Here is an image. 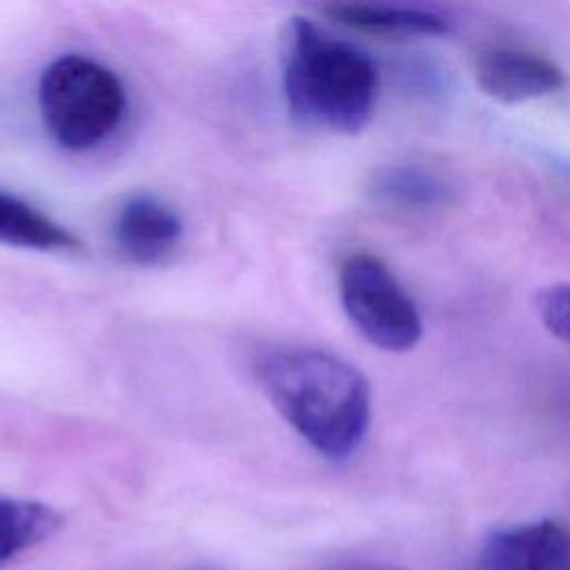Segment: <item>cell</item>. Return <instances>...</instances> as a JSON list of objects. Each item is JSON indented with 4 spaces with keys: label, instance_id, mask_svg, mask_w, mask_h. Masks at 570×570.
Returning a JSON list of instances; mask_svg holds the SVG:
<instances>
[{
    "label": "cell",
    "instance_id": "cell-1",
    "mask_svg": "<svg viewBox=\"0 0 570 570\" xmlns=\"http://www.w3.org/2000/svg\"><path fill=\"white\" fill-rule=\"evenodd\" d=\"M254 374L281 416L325 459L347 461L372 414L365 376L336 354L276 345L256 354Z\"/></svg>",
    "mask_w": 570,
    "mask_h": 570
},
{
    "label": "cell",
    "instance_id": "cell-2",
    "mask_svg": "<svg viewBox=\"0 0 570 570\" xmlns=\"http://www.w3.org/2000/svg\"><path fill=\"white\" fill-rule=\"evenodd\" d=\"M283 85L298 122L358 134L376 107L379 69L361 47L296 16L285 31Z\"/></svg>",
    "mask_w": 570,
    "mask_h": 570
},
{
    "label": "cell",
    "instance_id": "cell-3",
    "mask_svg": "<svg viewBox=\"0 0 570 570\" xmlns=\"http://www.w3.org/2000/svg\"><path fill=\"white\" fill-rule=\"evenodd\" d=\"M38 105L51 138L80 151L102 142L120 125L127 96L109 67L89 56L67 53L42 71Z\"/></svg>",
    "mask_w": 570,
    "mask_h": 570
},
{
    "label": "cell",
    "instance_id": "cell-4",
    "mask_svg": "<svg viewBox=\"0 0 570 570\" xmlns=\"http://www.w3.org/2000/svg\"><path fill=\"white\" fill-rule=\"evenodd\" d=\"M338 292L347 318L372 345L407 352L421 341L423 321L416 303L374 254L356 252L343 261Z\"/></svg>",
    "mask_w": 570,
    "mask_h": 570
},
{
    "label": "cell",
    "instance_id": "cell-5",
    "mask_svg": "<svg viewBox=\"0 0 570 570\" xmlns=\"http://www.w3.org/2000/svg\"><path fill=\"white\" fill-rule=\"evenodd\" d=\"M474 78L481 91L501 102L534 100L566 85V73L557 62L519 47L485 49L476 58Z\"/></svg>",
    "mask_w": 570,
    "mask_h": 570
},
{
    "label": "cell",
    "instance_id": "cell-6",
    "mask_svg": "<svg viewBox=\"0 0 570 570\" xmlns=\"http://www.w3.org/2000/svg\"><path fill=\"white\" fill-rule=\"evenodd\" d=\"M479 570H570V530L554 519L494 530Z\"/></svg>",
    "mask_w": 570,
    "mask_h": 570
},
{
    "label": "cell",
    "instance_id": "cell-7",
    "mask_svg": "<svg viewBox=\"0 0 570 570\" xmlns=\"http://www.w3.org/2000/svg\"><path fill=\"white\" fill-rule=\"evenodd\" d=\"M183 236L178 212L154 194L129 196L114 220V240L120 254L138 265L163 263Z\"/></svg>",
    "mask_w": 570,
    "mask_h": 570
},
{
    "label": "cell",
    "instance_id": "cell-8",
    "mask_svg": "<svg viewBox=\"0 0 570 570\" xmlns=\"http://www.w3.org/2000/svg\"><path fill=\"white\" fill-rule=\"evenodd\" d=\"M372 198L401 209H432L454 196L452 183L436 169L399 163L385 165L370 178Z\"/></svg>",
    "mask_w": 570,
    "mask_h": 570
},
{
    "label": "cell",
    "instance_id": "cell-9",
    "mask_svg": "<svg viewBox=\"0 0 570 570\" xmlns=\"http://www.w3.org/2000/svg\"><path fill=\"white\" fill-rule=\"evenodd\" d=\"M334 22L354 31L407 38V36H441L450 31L441 13L414 7H372V4H330L323 9Z\"/></svg>",
    "mask_w": 570,
    "mask_h": 570
},
{
    "label": "cell",
    "instance_id": "cell-10",
    "mask_svg": "<svg viewBox=\"0 0 570 570\" xmlns=\"http://www.w3.org/2000/svg\"><path fill=\"white\" fill-rule=\"evenodd\" d=\"M0 243L40 252H80L82 243L45 212L0 191Z\"/></svg>",
    "mask_w": 570,
    "mask_h": 570
},
{
    "label": "cell",
    "instance_id": "cell-11",
    "mask_svg": "<svg viewBox=\"0 0 570 570\" xmlns=\"http://www.w3.org/2000/svg\"><path fill=\"white\" fill-rule=\"evenodd\" d=\"M62 528V514L31 499L0 497V568L45 543Z\"/></svg>",
    "mask_w": 570,
    "mask_h": 570
},
{
    "label": "cell",
    "instance_id": "cell-12",
    "mask_svg": "<svg viewBox=\"0 0 570 570\" xmlns=\"http://www.w3.org/2000/svg\"><path fill=\"white\" fill-rule=\"evenodd\" d=\"M534 307L543 327L570 345V283H554L541 289Z\"/></svg>",
    "mask_w": 570,
    "mask_h": 570
},
{
    "label": "cell",
    "instance_id": "cell-13",
    "mask_svg": "<svg viewBox=\"0 0 570 570\" xmlns=\"http://www.w3.org/2000/svg\"><path fill=\"white\" fill-rule=\"evenodd\" d=\"M327 570H392V568H381V566H365V563H350V566H334Z\"/></svg>",
    "mask_w": 570,
    "mask_h": 570
}]
</instances>
